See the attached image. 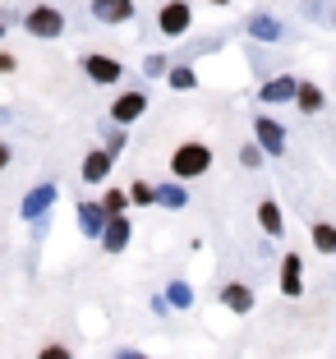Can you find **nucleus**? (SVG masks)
<instances>
[{
    "label": "nucleus",
    "instance_id": "a878e982",
    "mask_svg": "<svg viewBox=\"0 0 336 359\" xmlns=\"http://www.w3.org/2000/svg\"><path fill=\"white\" fill-rule=\"evenodd\" d=\"M37 359H69V350H65V346H46Z\"/></svg>",
    "mask_w": 336,
    "mask_h": 359
},
{
    "label": "nucleus",
    "instance_id": "39448f33",
    "mask_svg": "<svg viewBox=\"0 0 336 359\" xmlns=\"http://www.w3.org/2000/svg\"><path fill=\"white\" fill-rule=\"evenodd\" d=\"M147 111V97L143 93H125V97H116V106H111V120L116 125H129V120H138Z\"/></svg>",
    "mask_w": 336,
    "mask_h": 359
},
{
    "label": "nucleus",
    "instance_id": "f8f14e48",
    "mask_svg": "<svg viewBox=\"0 0 336 359\" xmlns=\"http://www.w3.org/2000/svg\"><path fill=\"white\" fill-rule=\"evenodd\" d=\"M221 304L235 309V313H249V309H253V290L235 281V285H226V290H221Z\"/></svg>",
    "mask_w": 336,
    "mask_h": 359
},
{
    "label": "nucleus",
    "instance_id": "f03ea898",
    "mask_svg": "<svg viewBox=\"0 0 336 359\" xmlns=\"http://www.w3.org/2000/svg\"><path fill=\"white\" fill-rule=\"evenodd\" d=\"M157 23H161V32H166V37H180V32L194 23V14H189V5H184V0H166V5H161V14H157Z\"/></svg>",
    "mask_w": 336,
    "mask_h": 359
},
{
    "label": "nucleus",
    "instance_id": "0eeeda50",
    "mask_svg": "<svg viewBox=\"0 0 336 359\" xmlns=\"http://www.w3.org/2000/svg\"><path fill=\"white\" fill-rule=\"evenodd\" d=\"M83 69L93 83H116L120 79V65L111 60V55H83Z\"/></svg>",
    "mask_w": 336,
    "mask_h": 359
},
{
    "label": "nucleus",
    "instance_id": "1a4fd4ad",
    "mask_svg": "<svg viewBox=\"0 0 336 359\" xmlns=\"http://www.w3.org/2000/svg\"><path fill=\"white\" fill-rule=\"evenodd\" d=\"M102 244L111 249V254H120V249L129 244V222L120 217V212H116V217H106V226H102Z\"/></svg>",
    "mask_w": 336,
    "mask_h": 359
},
{
    "label": "nucleus",
    "instance_id": "dca6fc26",
    "mask_svg": "<svg viewBox=\"0 0 336 359\" xmlns=\"http://www.w3.org/2000/svg\"><path fill=\"white\" fill-rule=\"evenodd\" d=\"M295 102H300L304 116H314V111H323V88H318V83H300V88H295Z\"/></svg>",
    "mask_w": 336,
    "mask_h": 359
},
{
    "label": "nucleus",
    "instance_id": "393cba45",
    "mask_svg": "<svg viewBox=\"0 0 336 359\" xmlns=\"http://www.w3.org/2000/svg\"><path fill=\"white\" fill-rule=\"evenodd\" d=\"M143 69H147V74H152V79H157V74H166V55H152V60H147Z\"/></svg>",
    "mask_w": 336,
    "mask_h": 359
},
{
    "label": "nucleus",
    "instance_id": "9b49d317",
    "mask_svg": "<svg viewBox=\"0 0 336 359\" xmlns=\"http://www.w3.org/2000/svg\"><path fill=\"white\" fill-rule=\"evenodd\" d=\"M249 37H258V42H276V37H281V19H272V14H253V19H249Z\"/></svg>",
    "mask_w": 336,
    "mask_h": 359
},
{
    "label": "nucleus",
    "instance_id": "a211bd4d",
    "mask_svg": "<svg viewBox=\"0 0 336 359\" xmlns=\"http://www.w3.org/2000/svg\"><path fill=\"white\" fill-rule=\"evenodd\" d=\"M314 244H318V254H336V226L318 222L314 226Z\"/></svg>",
    "mask_w": 336,
    "mask_h": 359
},
{
    "label": "nucleus",
    "instance_id": "9d476101",
    "mask_svg": "<svg viewBox=\"0 0 336 359\" xmlns=\"http://www.w3.org/2000/svg\"><path fill=\"white\" fill-rule=\"evenodd\" d=\"M295 88H300V83H295V79L290 74H276V79H267V83H263V93H258V97H263V102H295Z\"/></svg>",
    "mask_w": 336,
    "mask_h": 359
},
{
    "label": "nucleus",
    "instance_id": "aec40b11",
    "mask_svg": "<svg viewBox=\"0 0 336 359\" xmlns=\"http://www.w3.org/2000/svg\"><path fill=\"white\" fill-rule=\"evenodd\" d=\"M166 304H175V309H189L194 304V290L184 281H170V295H166Z\"/></svg>",
    "mask_w": 336,
    "mask_h": 359
},
{
    "label": "nucleus",
    "instance_id": "20e7f679",
    "mask_svg": "<svg viewBox=\"0 0 336 359\" xmlns=\"http://www.w3.org/2000/svg\"><path fill=\"white\" fill-rule=\"evenodd\" d=\"M253 134H258V148H263V152H272V157H281V152H285V129L276 125V120L258 116V120H253Z\"/></svg>",
    "mask_w": 336,
    "mask_h": 359
},
{
    "label": "nucleus",
    "instance_id": "c756f323",
    "mask_svg": "<svg viewBox=\"0 0 336 359\" xmlns=\"http://www.w3.org/2000/svg\"><path fill=\"white\" fill-rule=\"evenodd\" d=\"M212 5H231V0H212Z\"/></svg>",
    "mask_w": 336,
    "mask_h": 359
},
{
    "label": "nucleus",
    "instance_id": "f257e3e1",
    "mask_svg": "<svg viewBox=\"0 0 336 359\" xmlns=\"http://www.w3.org/2000/svg\"><path fill=\"white\" fill-rule=\"evenodd\" d=\"M208 166H212V152L203 148V143H180L175 157H170V170H175V180H199Z\"/></svg>",
    "mask_w": 336,
    "mask_h": 359
},
{
    "label": "nucleus",
    "instance_id": "4468645a",
    "mask_svg": "<svg viewBox=\"0 0 336 359\" xmlns=\"http://www.w3.org/2000/svg\"><path fill=\"white\" fill-rule=\"evenodd\" d=\"M79 226H83V235H102L106 208H102V203H83V208H79Z\"/></svg>",
    "mask_w": 336,
    "mask_h": 359
},
{
    "label": "nucleus",
    "instance_id": "bb28decb",
    "mask_svg": "<svg viewBox=\"0 0 336 359\" xmlns=\"http://www.w3.org/2000/svg\"><path fill=\"white\" fill-rule=\"evenodd\" d=\"M10 69H14V55H10V51H0V74H10Z\"/></svg>",
    "mask_w": 336,
    "mask_h": 359
},
{
    "label": "nucleus",
    "instance_id": "ddd939ff",
    "mask_svg": "<svg viewBox=\"0 0 336 359\" xmlns=\"http://www.w3.org/2000/svg\"><path fill=\"white\" fill-rule=\"evenodd\" d=\"M51 203H55V189H51V184H42V189H32L28 198H23V217L32 222V217H42V212L51 208Z\"/></svg>",
    "mask_w": 336,
    "mask_h": 359
},
{
    "label": "nucleus",
    "instance_id": "7ed1b4c3",
    "mask_svg": "<svg viewBox=\"0 0 336 359\" xmlns=\"http://www.w3.org/2000/svg\"><path fill=\"white\" fill-rule=\"evenodd\" d=\"M60 28H65V14L51 10V5H37V10L28 14V32L32 37H60Z\"/></svg>",
    "mask_w": 336,
    "mask_h": 359
},
{
    "label": "nucleus",
    "instance_id": "4be33fe9",
    "mask_svg": "<svg viewBox=\"0 0 336 359\" xmlns=\"http://www.w3.org/2000/svg\"><path fill=\"white\" fill-rule=\"evenodd\" d=\"M129 198H134V203H157V189H152V184H143V180H138L134 189H129Z\"/></svg>",
    "mask_w": 336,
    "mask_h": 359
},
{
    "label": "nucleus",
    "instance_id": "423d86ee",
    "mask_svg": "<svg viewBox=\"0 0 336 359\" xmlns=\"http://www.w3.org/2000/svg\"><path fill=\"white\" fill-rule=\"evenodd\" d=\"M93 14L102 23H129L134 19V0H93Z\"/></svg>",
    "mask_w": 336,
    "mask_h": 359
},
{
    "label": "nucleus",
    "instance_id": "c85d7f7f",
    "mask_svg": "<svg viewBox=\"0 0 336 359\" xmlns=\"http://www.w3.org/2000/svg\"><path fill=\"white\" fill-rule=\"evenodd\" d=\"M5 161H10V148H0V166H5Z\"/></svg>",
    "mask_w": 336,
    "mask_h": 359
},
{
    "label": "nucleus",
    "instance_id": "b1692460",
    "mask_svg": "<svg viewBox=\"0 0 336 359\" xmlns=\"http://www.w3.org/2000/svg\"><path fill=\"white\" fill-rule=\"evenodd\" d=\"M240 161H244L249 170H253V166H263V148H244V152H240Z\"/></svg>",
    "mask_w": 336,
    "mask_h": 359
},
{
    "label": "nucleus",
    "instance_id": "6e6552de",
    "mask_svg": "<svg viewBox=\"0 0 336 359\" xmlns=\"http://www.w3.org/2000/svg\"><path fill=\"white\" fill-rule=\"evenodd\" d=\"M281 290L285 295H300V290H304V263H300V254L281 258Z\"/></svg>",
    "mask_w": 336,
    "mask_h": 359
},
{
    "label": "nucleus",
    "instance_id": "5701e85b",
    "mask_svg": "<svg viewBox=\"0 0 336 359\" xmlns=\"http://www.w3.org/2000/svg\"><path fill=\"white\" fill-rule=\"evenodd\" d=\"M170 88H180V93L194 88V69H170Z\"/></svg>",
    "mask_w": 336,
    "mask_h": 359
},
{
    "label": "nucleus",
    "instance_id": "f3484780",
    "mask_svg": "<svg viewBox=\"0 0 336 359\" xmlns=\"http://www.w3.org/2000/svg\"><path fill=\"white\" fill-rule=\"evenodd\" d=\"M258 222H263V231L276 240V235H281V208H276L272 198H267V203H258Z\"/></svg>",
    "mask_w": 336,
    "mask_h": 359
},
{
    "label": "nucleus",
    "instance_id": "7c9ffc66",
    "mask_svg": "<svg viewBox=\"0 0 336 359\" xmlns=\"http://www.w3.org/2000/svg\"><path fill=\"white\" fill-rule=\"evenodd\" d=\"M332 23H336V19H332Z\"/></svg>",
    "mask_w": 336,
    "mask_h": 359
},
{
    "label": "nucleus",
    "instance_id": "2eb2a0df",
    "mask_svg": "<svg viewBox=\"0 0 336 359\" xmlns=\"http://www.w3.org/2000/svg\"><path fill=\"white\" fill-rule=\"evenodd\" d=\"M106 170H111V152H88L83 157V180L88 184H102Z\"/></svg>",
    "mask_w": 336,
    "mask_h": 359
},
{
    "label": "nucleus",
    "instance_id": "6ab92c4d",
    "mask_svg": "<svg viewBox=\"0 0 336 359\" xmlns=\"http://www.w3.org/2000/svg\"><path fill=\"white\" fill-rule=\"evenodd\" d=\"M157 203H161V208H184L189 198H184V189H180V184H161V189H157Z\"/></svg>",
    "mask_w": 336,
    "mask_h": 359
},
{
    "label": "nucleus",
    "instance_id": "cd10ccee",
    "mask_svg": "<svg viewBox=\"0 0 336 359\" xmlns=\"http://www.w3.org/2000/svg\"><path fill=\"white\" fill-rule=\"evenodd\" d=\"M120 359H147V355H138V350H125V355H120Z\"/></svg>",
    "mask_w": 336,
    "mask_h": 359
},
{
    "label": "nucleus",
    "instance_id": "412c9836",
    "mask_svg": "<svg viewBox=\"0 0 336 359\" xmlns=\"http://www.w3.org/2000/svg\"><path fill=\"white\" fill-rule=\"evenodd\" d=\"M102 208H106V217H116V212H125V208H129V194L111 189V194H106V198H102Z\"/></svg>",
    "mask_w": 336,
    "mask_h": 359
}]
</instances>
